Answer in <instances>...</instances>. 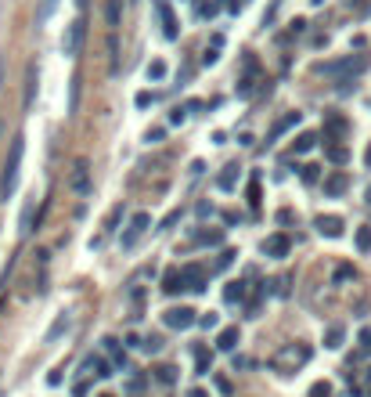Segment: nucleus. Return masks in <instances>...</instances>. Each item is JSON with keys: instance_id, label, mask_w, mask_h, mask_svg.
Instances as JSON below:
<instances>
[{"instance_id": "1", "label": "nucleus", "mask_w": 371, "mask_h": 397, "mask_svg": "<svg viewBox=\"0 0 371 397\" xmlns=\"http://www.w3.org/2000/svg\"><path fill=\"white\" fill-rule=\"evenodd\" d=\"M368 69V58L364 54H346V58H339V62H324L317 65L321 76H332V80H346V76H357Z\"/></svg>"}, {"instance_id": "2", "label": "nucleus", "mask_w": 371, "mask_h": 397, "mask_svg": "<svg viewBox=\"0 0 371 397\" xmlns=\"http://www.w3.org/2000/svg\"><path fill=\"white\" fill-rule=\"evenodd\" d=\"M22 152H25V141H22V137H14V141H11V152H7V163H4V177H0V192H4V198L14 192V185H18Z\"/></svg>"}, {"instance_id": "3", "label": "nucleus", "mask_w": 371, "mask_h": 397, "mask_svg": "<svg viewBox=\"0 0 371 397\" xmlns=\"http://www.w3.org/2000/svg\"><path fill=\"white\" fill-rule=\"evenodd\" d=\"M83 40H87V14H76V18L69 22V29H65V36H61V51H65L69 58H80Z\"/></svg>"}, {"instance_id": "4", "label": "nucleus", "mask_w": 371, "mask_h": 397, "mask_svg": "<svg viewBox=\"0 0 371 397\" xmlns=\"http://www.w3.org/2000/svg\"><path fill=\"white\" fill-rule=\"evenodd\" d=\"M310 354H314V350L306 347V343H292V347L277 350V354L270 358V365H274V369H299V365L310 361Z\"/></svg>"}, {"instance_id": "5", "label": "nucleus", "mask_w": 371, "mask_h": 397, "mask_svg": "<svg viewBox=\"0 0 371 397\" xmlns=\"http://www.w3.org/2000/svg\"><path fill=\"white\" fill-rule=\"evenodd\" d=\"M162 322L169 329H191V325H198V311L195 307H169L162 314Z\"/></svg>"}, {"instance_id": "6", "label": "nucleus", "mask_w": 371, "mask_h": 397, "mask_svg": "<svg viewBox=\"0 0 371 397\" xmlns=\"http://www.w3.org/2000/svg\"><path fill=\"white\" fill-rule=\"evenodd\" d=\"M148 224H151V213L148 209H141V213H133L130 217V224H126V235H123V249H130L137 238H141L144 231H148Z\"/></svg>"}, {"instance_id": "7", "label": "nucleus", "mask_w": 371, "mask_h": 397, "mask_svg": "<svg viewBox=\"0 0 371 397\" xmlns=\"http://www.w3.org/2000/svg\"><path fill=\"white\" fill-rule=\"evenodd\" d=\"M69 188L76 192V195H87L90 192V166H87V159H80L72 166V174H69Z\"/></svg>"}, {"instance_id": "8", "label": "nucleus", "mask_w": 371, "mask_h": 397, "mask_svg": "<svg viewBox=\"0 0 371 397\" xmlns=\"http://www.w3.org/2000/svg\"><path fill=\"white\" fill-rule=\"evenodd\" d=\"M288 249H292V242H288V235H281V231L270 235V238H263V253L274 256V260H285Z\"/></svg>"}, {"instance_id": "9", "label": "nucleus", "mask_w": 371, "mask_h": 397, "mask_svg": "<svg viewBox=\"0 0 371 397\" xmlns=\"http://www.w3.org/2000/svg\"><path fill=\"white\" fill-rule=\"evenodd\" d=\"M314 227H317L324 238H339V235H343V217H335V213H321V217L314 220Z\"/></svg>"}, {"instance_id": "10", "label": "nucleus", "mask_w": 371, "mask_h": 397, "mask_svg": "<svg viewBox=\"0 0 371 397\" xmlns=\"http://www.w3.org/2000/svg\"><path fill=\"white\" fill-rule=\"evenodd\" d=\"M155 11H159V18H162V36H166V40H177L180 29H177V18H173V7H169L166 0H159Z\"/></svg>"}, {"instance_id": "11", "label": "nucleus", "mask_w": 371, "mask_h": 397, "mask_svg": "<svg viewBox=\"0 0 371 397\" xmlns=\"http://www.w3.org/2000/svg\"><path fill=\"white\" fill-rule=\"evenodd\" d=\"M299 119H303L299 112H285V116H281V119H277V123L270 127V134H267V145H274L277 137H281V134H288L292 127H299Z\"/></svg>"}, {"instance_id": "12", "label": "nucleus", "mask_w": 371, "mask_h": 397, "mask_svg": "<svg viewBox=\"0 0 371 397\" xmlns=\"http://www.w3.org/2000/svg\"><path fill=\"white\" fill-rule=\"evenodd\" d=\"M105 25L108 33H116L123 25V0H105Z\"/></svg>"}, {"instance_id": "13", "label": "nucleus", "mask_w": 371, "mask_h": 397, "mask_svg": "<svg viewBox=\"0 0 371 397\" xmlns=\"http://www.w3.org/2000/svg\"><path fill=\"white\" fill-rule=\"evenodd\" d=\"M180 271H184V282H188L191 293H202V289H206V271L198 267V264H188V267H180Z\"/></svg>"}, {"instance_id": "14", "label": "nucleus", "mask_w": 371, "mask_h": 397, "mask_svg": "<svg viewBox=\"0 0 371 397\" xmlns=\"http://www.w3.org/2000/svg\"><path fill=\"white\" fill-rule=\"evenodd\" d=\"M346 188H350V177H346V174H332V177H324V195H328V198H339Z\"/></svg>"}, {"instance_id": "15", "label": "nucleus", "mask_w": 371, "mask_h": 397, "mask_svg": "<svg viewBox=\"0 0 371 397\" xmlns=\"http://www.w3.org/2000/svg\"><path fill=\"white\" fill-rule=\"evenodd\" d=\"M238 343H242L238 325H227V329H220V336H216V347H220V350H235Z\"/></svg>"}, {"instance_id": "16", "label": "nucleus", "mask_w": 371, "mask_h": 397, "mask_svg": "<svg viewBox=\"0 0 371 397\" xmlns=\"http://www.w3.org/2000/svg\"><path fill=\"white\" fill-rule=\"evenodd\" d=\"M180 289H188V282H184V271H166V278H162V293H180Z\"/></svg>"}, {"instance_id": "17", "label": "nucleus", "mask_w": 371, "mask_h": 397, "mask_svg": "<svg viewBox=\"0 0 371 397\" xmlns=\"http://www.w3.org/2000/svg\"><path fill=\"white\" fill-rule=\"evenodd\" d=\"M69 325H72V318H69V314H58V318H54V325L47 329V336H43V343H54L61 332H69Z\"/></svg>"}, {"instance_id": "18", "label": "nucleus", "mask_w": 371, "mask_h": 397, "mask_svg": "<svg viewBox=\"0 0 371 397\" xmlns=\"http://www.w3.org/2000/svg\"><path fill=\"white\" fill-rule=\"evenodd\" d=\"M343 340H346V329H343V325H328V332H324V347H328V350H339V347H343Z\"/></svg>"}, {"instance_id": "19", "label": "nucleus", "mask_w": 371, "mask_h": 397, "mask_svg": "<svg viewBox=\"0 0 371 397\" xmlns=\"http://www.w3.org/2000/svg\"><path fill=\"white\" fill-rule=\"evenodd\" d=\"M242 300H245V282H227L224 303H242Z\"/></svg>"}, {"instance_id": "20", "label": "nucleus", "mask_w": 371, "mask_h": 397, "mask_svg": "<svg viewBox=\"0 0 371 397\" xmlns=\"http://www.w3.org/2000/svg\"><path fill=\"white\" fill-rule=\"evenodd\" d=\"M238 170H242L238 163H231V166H224V174H220V181H216V185H220L224 192H231V188H235V181H238Z\"/></svg>"}, {"instance_id": "21", "label": "nucleus", "mask_w": 371, "mask_h": 397, "mask_svg": "<svg viewBox=\"0 0 371 397\" xmlns=\"http://www.w3.org/2000/svg\"><path fill=\"white\" fill-rule=\"evenodd\" d=\"M108 69L119 72V36L108 33Z\"/></svg>"}, {"instance_id": "22", "label": "nucleus", "mask_w": 371, "mask_h": 397, "mask_svg": "<svg viewBox=\"0 0 371 397\" xmlns=\"http://www.w3.org/2000/svg\"><path fill=\"white\" fill-rule=\"evenodd\" d=\"M350 278H357L353 264H339V267H335V274H332V282H335V285H343V282H350Z\"/></svg>"}, {"instance_id": "23", "label": "nucleus", "mask_w": 371, "mask_h": 397, "mask_svg": "<svg viewBox=\"0 0 371 397\" xmlns=\"http://www.w3.org/2000/svg\"><path fill=\"white\" fill-rule=\"evenodd\" d=\"M155 379L162 387H173L177 383V369H173V365H162V369H155Z\"/></svg>"}, {"instance_id": "24", "label": "nucleus", "mask_w": 371, "mask_h": 397, "mask_svg": "<svg viewBox=\"0 0 371 397\" xmlns=\"http://www.w3.org/2000/svg\"><path fill=\"white\" fill-rule=\"evenodd\" d=\"M105 350L116 358V369H126V354H123V350L116 347V340H105Z\"/></svg>"}, {"instance_id": "25", "label": "nucleus", "mask_w": 371, "mask_h": 397, "mask_svg": "<svg viewBox=\"0 0 371 397\" xmlns=\"http://www.w3.org/2000/svg\"><path fill=\"white\" fill-rule=\"evenodd\" d=\"M324 134H346V119H343V116H328V123H324Z\"/></svg>"}, {"instance_id": "26", "label": "nucleus", "mask_w": 371, "mask_h": 397, "mask_svg": "<svg viewBox=\"0 0 371 397\" xmlns=\"http://www.w3.org/2000/svg\"><path fill=\"white\" fill-rule=\"evenodd\" d=\"M317 145V134H299L296 137V152H299V156H303V152H310Z\"/></svg>"}, {"instance_id": "27", "label": "nucleus", "mask_w": 371, "mask_h": 397, "mask_svg": "<svg viewBox=\"0 0 371 397\" xmlns=\"http://www.w3.org/2000/svg\"><path fill=\"white\" fill-rule=\"evenodd\" d=\"M213 372V358L209 354H198L195 358V376H209Z\"/></svg>"}, {"instance_id": "28", "label": "nucleus", "mask_w": 371, "mask_h": 397, "mask_svg": "<svg viewBox=\"0 0 371 397\" xmlns=\"http://www.w3.org/2000/svg\"><path fill=\"white\" fill-rule=\"evenodd\" d=\"M33 94H36V65H29V87H25V105H33Z\"/></svg>"}, {"instance_id": "29", "label": "nucleus", "mask_w": 371, "mask_h": 397, "mask_svg": "<svg viewBox=\"0 0 371 397\" xmlns=\"http://www.w3.org/2000/svg\"><path fill=\"white\" fill-rule=\"evenodd\" d=\"M328 159H332V163H346V159H350V152H346L343 145H332V148H328Z\"/></svg>"}, {"instance_id": "30", "label": "nucleus", "mask_w": 371, "mask_h": 397, "mask_svg": "<svg viewBox=\"0 0 371 397\" xmlns=\"http://www.w3.org/2000/svg\"><path fill=\"white\" fill-rule=\"evenodd\" d=\"M198 242H202V246H220L224 235H220V231H202V235H198Z\"/></svg>"}, {"instance_id": "31", "label": "nucleus", "mask_w": 371, "mask_h": 397, "mask_svg": "<svg viewBox=\"0 0 371 397\" xmlns=\"http://www.w3.org/2000/svg\"><path fill=\"white\" fill-rule=\"evenodd\" d=\"M162 76H166V62H159V58H155V62L148 65V80H162Z\"/></svg>"}, {"instance_id": "32", "label": "nucleus", "mask_w": 371, "mask_h": 397, "mask_svg": "<svg viewBox=\"0 0 371 397\" xmlns=\"http://www.w3.org/2000/svg\"><path fill=\"white\" fill-rule=\"evenodd\" d=\"M119 217H123V206H112V213H108V220H105V231H116Z\"/></svg>"}, {"instance_id": "33", "label": "nucleus", "mask_w": 371, "mask_h": 397, "mask_svg": "<svg viewBox=\"0 0 371 397\" xmlns=\"http://www.w3.org/2000/svg\"><path fill=\"white\" fill-rule=\"evenodd\" d=\"M357 246H361L364 253L371 249V227H361V231H357Z\"/></svg>"}, {"instance_id": "34", "label": "nucleus", "mask_w": 371, "mask_h": 397, "mask_svg": "<svg viewBox=\"0 0 371 397\" xmlns=\"http://www.w3.org/2000/svg\"><path fill=\"white\" fill-rule=\"evenodd\" d=\"M54 7H58V0H43V4H40V22H47L54 14Z\"/></svg>"}, {"instance_id": "35", "label": "nucleus", "mask_w": 371, "mask_h": 397, "mask_svg": "<svg viewBox=\"0 0 371 397\" xmlns=\"http://www.w3.org/2000/svg\"><path fill=\"white\" fill-rule=\"evenodd\" d=\"M141 347L148 350V354H159V350H162V340H159V336H148V340H144Z\"/></svg>"}, {"instance_id": "36", "label": "nucleus", "mask_w": 371, "mask_h": 397, "mask_svg": "<svg viewBox=\"0 0 371 397\" xmlns=\"http://www.w3.org/2000/svg\"><path fill=\"white\" fill-rule=\"evenodd\" d=\"M249 206H252V209L259 206V181H256V177H252V185H249Z\"/></svg>"}, {"instance_id": "37", "label": "nucleus", "mask_w": 371, "mask_h": 397, "mask_svg": "<svg viewBox=\"0 0 371 397\" xmlns=\"http://www.w3.org/2000/svg\"><path fill=\"white\" fill-rule=\"evenodd\" d=\"M332 394V383H314L310 387V397H328Z\"/></svg>"}, {"instance_id": "38", "label": "nucleus", "mask_w": 371, "mask_h": 397, "mask_svg": "<svg viewBox=\"0 0 371 397\" xmlns=\"http://www.w3.org/2000/svg\"><path fill=\"white\" fill-rule=\"evenodd\" d=\"M198 325L202 329H216V314L209 311V314H198Z\"/></svg>"}, {"instance_id": "39", "label": "nucleus", "mask_w": 371, "mask_h": 397, "mask_svg": "<svg viewBox=\"0 0 371 397\" xmlns=\"http://www.w3.org/2000/svg\"><path fill=\"white\" fill-rule=\"evenodd\" d=\"M303 181H306V185H314V181H317V166H303Z\"/></svg>"}, {"instance_id": "40", "label": "nucleus", "mask_w": 371, "mask_h": 397, "mask_svg": "<svg viewBox=\"0 0 371 397\" xmlns=\"http://www.w3.org/2000/svg\"><path fill=\"white\" fill-rule=\"evenodd\" d=\"M47 209H51V198H43V202H40V213H36V227L43 224V217H47Z\"/></svg>"}, {"instance_id": "41", "label": "nucleus", "mask_w": 371, "mask_h": 397, "mask_svg": "<svg viewBox=\"0 0 371 397\" xmlns=\"http://www.w3.org/2000/svg\"><path fill=\"white\" fill-rule=\"evenodd\" d=\"M231 260H235V253L224 249V253H220V260H216V267H231Z\"/></svg>"}, {"instance_id": "42", "label": "nucleus", "mask_w": 371, "mask_h": 397, "mask_svg": "<svg viewBox=\"0 0 371 397\" xmlns=\"http://www.w3.org/2000/svg\"><path fill=\"white\" fill-rule=\"evenodd\" d=\"M177 220H180V209H173V213H169V217H166V220H162V231H166V227H173V224H177Z\"/></svg>"}, {"instance_id": "43", "label": "nucleus", "mask_w": 371, "mask_h": 397, "mask_svg": "<svg viewBox=\"0 0 371 397\" xmlns=\"http://www.w3.org/2000/svg\"><path fill=\"white\" fill-rule=\"evenodd\" d=\"M361 343H364V350L371 354V329H364V332H361Z\"/></svg>"}, {"instance_id": "44", "label": "nucleus", "mask_w": 371, "mask_h": 397, "mask_svg": "<svg viewBox=\"0 0 371 397\" xmlns=\"http://www.w3.org/2000/svg\"><path fill=\"white\" fill-rule=\"evenodd\" d=\"M184 116H188L184 109H173V116H169V123H184Z\"/></svg>"}, {"instance_id": "45", "label": "nucleus", "mask_w": 371, "mask_h": 397, "mask_svg": "<svg viewBox=\"0 0 371 397\" xmlns=\"http://www.w3.org/2000/svg\"><path fill=\"white\" fill-rule=\"evenodd\" d=\"M162 134H166L162 127H155V130H148V141H162Z\"/></svg>"}, {"instance_id": "46", "label": "nucleus", "mask_w": 371, "mask_h": 397, "mask_svg": "<svg viewBox=\"0 0 371 397\" xmlns=\"http://www.w3.org/2000/svg\"><path fill=\"white\" fill-rule=\"evenodd\" d=\"M47 387H61V372H51L47 376Z\"/></svg>"}, {"instance_id": "47", "label": "nucleus", "mask_w": 371, "mask_h": 397, "mask_svg": "<svg viewBox=\"0 0 371 397\" xmlns=\"http://www.w3.org/2000/svg\"><path fill=\"white\" fill-rule=\"evenodd\" d=\"M87 4H90V0H76V7H80V14H87Z\"/></svg>"}, {"instance_id": "48", "label": "nucleus", "mask_w": 371, "mask_h": 397, "mask_svg": "<svg viewBox=\"0 0 371 397\" xmlns=\"http://www.w3.org/2000/svg\"><path fill=\"white\" fill-rule=\"evenodd\" d=\"M364 163H368V170H371V145H368V152H364Z\"/></svg>"}, {"instance_id": "49", "label": "nucleus", "mask_w": 371, "mask_h": 397, "mask_svg": "<svg viewBox=\"0 0 371 397\" xmlns=\"http://www.w3.org/2000/svg\"><path fill=\"white\" fill-rule=\"evenodd\" d=\"M188 397H206V390H191V394H188Z\"/></svg>"}, {"instance_id": "50", "label": "nucleus", "mask_w": 371, "mask_h": 397, "mask_svg": "<svg viewBox=\"0 0 371 397\" xmlns=\"http://www.w3.org/2000/svg\"><path fill=\"white\" fill-rule=\"evenodd\" d=\"M364 198H368V202H371V185H368V192H364Z\"/></svg>"}, {"instance_id": "51", "label": "nucleus", "mask_w": 371, "mask_h": 397, "mask_svg": "<svg viewBox=\"0 0 371 397\" xmlns=\"http://www.w3.org/2000/svg\"><path fill=\"white\" fill-rule=\"evenodd\" d=\"M368 379H371V369H368Z\"/></svg>"}, {"instance_id": "52", "label": "nucleus", "mask_w": 371, "mask_h": 397, "mask_svg": "<svg viewBox=\"0 0 371 397\" xmlns=\"http://www.w3.org/2000/svg\"><path fill=\"white\" fill-rule=\"evenodd\" d=\"M130 4H137V0H130Z\"/></svg>"}, {"instance_id": "53", "label": "nucleus", "mask_w": 371, "mask_h": 397, "mask_svg": "<svg viewBox=\"0 0 371 397\" xmlns=\"http://www.w3.org/2000/svg\"><path fill=\"white\" fill-rule=\"evenodd\" d=\"M101 397H108V394H101Z\"/></svg>"}]
</instances>
